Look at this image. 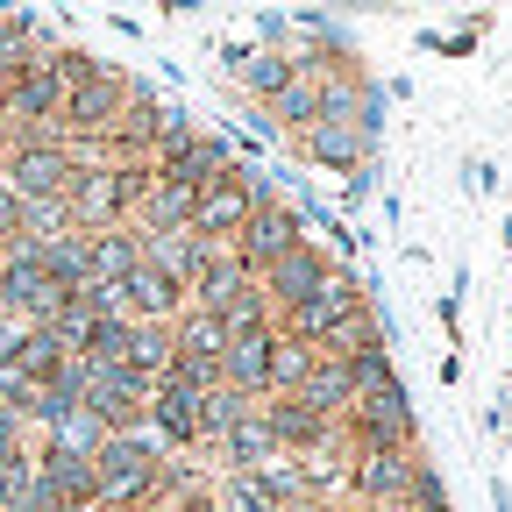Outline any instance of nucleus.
<instances>
[{
  "label": "nucleus",
  "mask_w": 512,
  "mask_h": 512,
  "mask_svg": "<svg viewBox=\"0 0 512 512\" xmlns=\"http://www.w3.org/2000/svg\"><path fill=\"white\" fill-rule=\"evenodd\" d=\"M157 171L150 164H79L72 185H64V214H72V235H100V228H128L136 207L150 200Z\"/></svg>",
  "instance_id": "obj_1"
},
{
  "label": "nucleus",
  "mask_w": 512,
  "mask_h": 512,
  "mask_svg": "<svg viewBox=\"0 0 512 512\" xmlns=\"http://www.w3.org/2000/svg\"><path fill=\"white\" fill-rule=\"evenodd\" d=\"M157 441L150 434H107L93 456V512H157Z\"/></svg>",
  "instance_id": "obj_2"
},
{
  "label": "nucleus",
  "mask_w": 512,
  "mask_h": 512,
  "mask_svg": "<svg viewBox=\"0 0 512 512\" xmlns=\"http://www.w3.org/2000/svg\"><path fill=\"white\" fill-rule=\"evenodd\" d=\"M79 157L64 136H8L0 143V185L15 192V200H64V185H72Z\"/></svg>",
  "instance_id": "obj_3"
},
{
  "label": "nucleus",
  "mask_w": 512,
  "mask_h": 512,
  "mask_svg": "<svg viewBox=\"0 0 512 512\" xmlns=\"http://www.w3.org/2000/svg\"><path fill=\"white\" fill-rule=\"evenodd\" d=\"M121 107H128V79L114 72V64H100L86 86L64 93V107H57V136H64V143H107V128L121 121Z\"/></svg>",
  "instance_id": "obj_4"
},
{
  "label": "nucleus",
  "mask_w": 512,
  "mask_h": 512,
  "mask_svg": "<svg viewBox=\"0 0 512 512\" xmlns=\"http://www.w3.org/2000/svg\"><path fill=\"white\" fill-rule=\"evenodd\" d=\"M86 413L107 427V434H143L150 427V377H136V370H100L93 363V377H86Z\"/></svg>",
  "instance_id": "obj_5"
},
{
  "label": "nucleus",
  "mask_w": 512,
  "mask_h": 512,
  "mask_svg": "<svg viewBox=\"0 0 512 512\" xmlns=\"http://www.w3.org/2000/svg\"><path fill=\"white\" fill-rule=\"evenodd\" d=\"M413 434H420V420H413V399H406V384L399 392H377V399H356L349 413H342V441L356 448H413Z\"/></svg>",
  "instance_id": "obj_6"
},
{
  "label": "nucleus",
  "mask_w": 512,
  "mask_h": 512,
  "mask_svg": "<svg viewBox=\"0 0 512 512\" xmlns=\"http://www.w3.org/2000/svg\"><path fill=\"white\" fill-rule=\"evenodd\" d=\"M363 313V285L349 278V271H335L328 285H320L306 306H292V313H278V335H292V342H306V349H320L342 320H356Z\"/></svg>",
  "instance_id": "obj_7"
},
{
  "label": "nucleus",
  "mask_w": 512,
  "mask_h": 512,
  "mask_svg": "<svg viewBox=\"0 0 512 512\" xmlns=\"http://www.w3.org/2000/svg\"><path fill=\"white\" fill-rule=\"evenodd\" d=\"M335 278V264H328V249H313V242H299V249H285L271 271H256V292H264V306H271V320L278 313H292V306H306L320 285Z\"/></svg>",
  "instance_id": "obj_8"
},
{
  "label": "nucleus",
  "mask_w": 512,
  "mask_h": 512,
  "mask_svg": "<svg viewBox=\"0 0 512 512\" xmlns=\"http://www.w3.org/2000/svg\"><path fill=\"white\" fill-rule=\"evenodd\" d=\"M299 242H306V214H299V207H285V200H264V207L242 221L235 256H242V271L256 278V271H271L285 249H299Z\"/></svg>",
  "instance_id": "obj_9"
},
{
  "label": "nucleus",
  "mask_w": 512,
  "mask_h": 512,
  "mask_svg": "<svg viewBox=\"0 0 512 512\" xmlns=\"http://www.w3.org/2000/svg\"><path fill=\"white\" fill-rule=\"evenodd\" d=\"M413 477H420V448H363L349 463V491L363 505H406Z\"/></svg>",
  "instance_id": "obj_10"
},
{
  "label": "nucleus",
  "mask_w": 512,
  "mask_h": 512,
  "mask_svg": "<svg viewBox=\"0 0 512 512\" xmlns=\"http://www.w3.org/2000/svg\"><path fill=\"white\" fill-rule=\"evenodd\" d=\"M235 164H242V157H235V143H228V136H192L178 157H157L150 171H157V185H178V192H192V200H200V192H207V185H221Z\"/></svg>",
  "instance_id": "obj_11"
},
{
  "label": "nucleus",
  "mask_w": 512,
  "mask_h": 512,
  "mask_svg": "<svg viewBox=\"0 0 512 512\" xmlns=\"http://www.w3.org/2000/svg\"><path fill=\"white\" fill-rule=\"evenodd\" d=\"M114 292H121V313H128V320H157V328H171V320L192 306L185 285H178L171 271H157V264H136Z\"/></svg>",
  "instance_id": "obj_12"
},
{
  "label": "nucleus",
  "mask_w": 512,
  "mask_h": 512,
  "mask_svg": "<svg viewBox=\"0 0 512 512\" xmlns=\"http://www.w3.org/2000/svg\"><path fill=\"white\" fill-rule=\"evenodd\" d=\"M271 342H278V320H271V328L228 335V349H221V384H235L242 399H264V392H271Z\"/></svg>",
  "instance_id": "obj_13"
},
{
  "label": "nucleus",
  "mask_w": 512,
  "mask_h": 512,
  "mask_svg": "<svg viewBox=\"0 0 512 512\" xmlns=\"http://www.w3.org/2000/svg\"><path fill=\"white\" fill-rule=\"evenodd\" d=\"M256 413H264V434L278 456H306V448L335 441V420H320L306 399H256Z\"/></svg>",
  "instance_id": "obj_14"
},
{
  "label": "nucleus",
  "mask_w": 512,
  "mask_h": 512,
  "mask_svg": "<svg viewBox=\"0 0 512 512\" xmlns=\"http://www.w3.org/2000/svg\"><path fill=\"white\" fill-rule=\"evenodd\" d=\"M150 434H157L164 448H200V441H207V434H200V392L178 384V377L150 384Z\"/></svg>",
  "instance_id": "obj_15"
},
{
  "label": "nucleus",
  "mask_w": 512,
  "mask_h": 512,
  "mask_svg": "<svg viewBox=\"0 0 512 512\" xmlns=\"http://www.w3.org/2000/svg\"><path fill=\"white\" fill-rule=\"evenodd\" d=\"M143 264V235L136 228H100L86 235V285H121Z\"/></svg>",
  "instance_id": "obj_16"
},
{
  "label": "nucleus",
  "mask_w": 512,
  "mask_h": 512,
  "mask_svg": "<svg viewBox=\"0 0 512 512\" xmlns=\"http://www.w3.org/2000/svg\"><path fill=\"white\" fill-rule=\"evenodd\" d=\"M292 399H306V406H313L320 420H335V427H342V413L356 406V384H349V363H335V356H320V363H313V377L299 384Z\"/></svg>",
  "instance_id": "obj_17"
},
{
  "label": "nucleus",
  "mask_w": 512,
  "mask_h": 512,
  "mask_svg": "<svg viewBox=\"0 0 512 512\" xmlns=\"http://www.w3.org/2000/svg\"><path fill=\"white\" fill-rule=\"evenodd\" d=\"M214 512H285V484L278 470H235L221 484V505Z\"/></svg>",
  "instance_id": "obj_18"
},
{
  "label": "nucleus",
  "mask_w": 512,
  "mask_h": 512,
  "mask_svg": "<svg viewBox=\"0 0 512 512\" xmlns=\"http://www.w3.org/2000/svg\"><path fill=\"white\" fill-rule=\"evenodd\" d=\"M8 363H15L29 384H50L64 363H72V349H64L50 328H22V335H15V349H8Z\"/></svg>",
  "instance_id": "obj_19"
},
{
  "label": "nucleus",
  "mask_w": 512,
  "mask_h": 512,
  "mask_svg": "<svg viewBox=\"0 0 512 512\" xmlns=\"http://www.w3.org/2000/svg\"><path fill=\"white\" fill-rule=\"evenodd\" d=\"M306 157L356 178V171H363V136H356V128H335V121H313V128H306Z\"/></svg>",
  "instance_id": "obj_20"
},
{
  "label": "nucleus",
  "mask_w": 512,
  "mask_h": 512,
  "mask_svg": "<svg viewBox=\"0 0 512 512\" xmlns=\"http://www.w3.org/2000/svg\"><path fill=\"white\" fill-rule=\"evenodd\" d=\"M128 349H136V320H128V313L93 320L86 342H79V356H86V363H100V370H121V363H128Z\"/></svg>",
  "instance_id": "obj_21"
},
{
  "label": "nucleus",
  "mask_w": 512,
  "mask_h": 512,
  "mask_svg": "<svg viewBox=\"0 0 512 512\" xmlns=\"http://www.w3.org/2000/svg\"><path fill=\"white\" fill-rule=\"evenodd\" d=\"M221 448H228L235 470H278V448H271V434H264V413L235 420V427L221 434Z\"/></svg>",
  "instance_id": "obj_22"
},
{
  "label": "nucleus",
  "mask_w": 512,
  "mask_h": 512,
  "mask_svg": "<svg viewBox=\"0 0 512 512\" xmlns=\"http://www.w3.org/2000/svg\"><path fill=\"white\" fill-rule=\"evenodd\" d=\"M171 349H178V356H214V363H221V349H228V328H221L214 313L185 306V313L171 320Z\"/></svg>",
  "instance_id": "obj_23"
},
{
  "label": "nucleus",
  "mask_w": 512,
  "mask_h": 512,
  "mask_svg": "<svg viewBox=\"0 0 512 512\" xmlns=\"http://www.w3.org/2000/svg\"><path fill=\"white\" fill-rule=\"evenodd\" d=\"M313 363H320V349H306V342L278 335V342H271V392H264V399H292L299 384L313 377Z\"/></svg>",
  "instance_id": "obj_24"
},
{
  "label": "nucleus",
  "mask_w": 512,
  "mask_h": 512,
  "mask_svg": "<svg viewBox=\"0 0 512 512\" xmlns=\"http://www.w3.org/2000/svg\"><path fill=\"white\" fill-rule=\"evenodd\" d=\"M271 121H278V128H292V136H306V128L320 121V79L306 72V64H299V79L271 100Z\"/></svg>",
  "instance_id": "obj_25"
},
{
  "label": "nucleus",
  "mask_w": 512,
  "mask_h": 512,
  "mask_svg": "<svg viewBox=\"0 0 512 512\" xmlns=\"http://www.w3.org/2000/svg\"><path fill=\"white\" fill-rule=\"evenodd\" d=\"M171 363H178L171 328H157V320H136V349H128V370L150 377V384H164V377H171Z\"/></svg>",
  "instance_id": "obj_26"
},
{
  "label": "nucleus",
  "mask_w": 512,
  "mask_h": 512,
  "mask_svg": "<svg viewBox=\"0 0 512 512\" xmlns=\"http://www.w3.org/2000/svg\"><path fill=\"white\" fill-rule=\"evenodd\" d=\"M235 72H242V86H249V93L278 100V93L299 79V57H285V50H256V57H242V64H235Z\"/></svg>",
  "instance_id": "obj_27"
},
{
  "label": "nucleus",
  "mask_w": 512,
  "mask_h": 512,
  "mask_svg": "<svg viewBox=\"0 0 512 512\" xmlns=\"http://www.w3.org/2000/svg\"><path fill=\"white\" fill-rule=\"evenodd\" d=\"M43 278H50L57 292H79V285H86V235L43 242Z\"/></svg>",
  "instance_id": "obj_28"
},
{
  "label": "nucleus",
  "mask_w": 512,
  "mask_h": 512,
  "mask_svg": "<svg viewBox=\"0 0 512 512\" xmlns=\"http://www.w3.org/2000/svg\"><path fill=\"white\" fill-rule=\"evenodd\" d=\"M249 413H256V399H242L235 384H214V392H200V434H207V441H221V434H228L235 420H249Z\"/></svg>",
  "instance_id": "obj_29"
},
{
  "label": "nucleus",
  "mask_w": 512,
  "mask_h": 512,
  "mask_svg": "<svg viewBox=\"0 0 512 512\" xmlns=\"http://www.w3.org/2000/svg\"><path fill=\"white\" fill-rule=\"evenodd\" d=\"M349 384H356V399H377V392H399V370H392V349H363L349 356Z\"/></svg>",
  "instance_id": "obj_30"
},
{
  "label": "nucleus",
  "mask_w": 512,
  "mask_h": 512,
  "mask_svg": "<svg viewBox=\"0 0 512 512\" xmlns=\"http://www.w3.org/2000/svg\"><path fill=\"white\" fill-rule=\"evenodd\" d=\"M192 136H200V128H192V114L164 107V114H157V143H150V164H157V157H178V150H185Z\"/></svg>",
  "instance_id": "obj_31"
},
{
  "label": "nucleus",
  "mask_w": 512,
  "mask_h": 512,
  "mask_svg": "<svg viewBox=\"0 0 512 512\" xmlns=\"http://www.w3.org/2000/svg\"><path fill=\"white\" fill-rule=\"evenodd\" d=\"M43 441H64L72 456H100V441H107V427L93 420V413H79V420H64L57 434H43Z\"/></svg>",
  "instance_id": "obj_32"
},
{
  "label": "nucleus",
  "mask_w": 512,
  "mask_h": 512,
  "mask_svg": "<svg viewBox=\"0 0 512 512\" xmlns=\"http://www.w3.org/2000/svg\"><path fill=\"white\" fill-rule=\"evenodd\" d=\"M399 512H448V491H441V477L420 463V477H413V491H406V505Z\"/></svg>",
  "instance_id": "obj_33"
},
{
  "label": "nucleus",
  "mask_w": 512,
  "mask_h": 512,
  "mask_svg": "<svg viewBox=\"0 0 512 512\" xmlns=\"http://www.w3.org/2000/svg\"><path fill=\"white\" fill-rule=\"evenodd\" d=\"M15 463H29V427L15 413H0V470H15Z\"/></svg>",
  "instance_id": "obj_34"
},
{
  "label": "nucleus",
  "mask_w": 512,
  "mask_h": 512,
  "mask_svg": "<svg viewBox=\"0 0 512 512\" xmlns=\"http://www.w3.org/2000/svg\"><path fill=\"white\" fill-rule=\"evenodd\" d=\"M15 235H22V200L0 185V242H15Z\"/></svg>",
  "instance_id": "obj_35"
},
{
  "label": "nucleus",
  "mask_w": 512,
  "mask_h": 512,
  "mask_svg": "<svg viewBox=\"0 0 512 512\" xmlns=\"http://www.w3.org/2000/svg\"><path fill=\"white\" fill-rule=\"evenodd\" d=\"M15 335H22V320H15V313H0V356L15 349Z\"/></svg>",
  "instance_id": "obj_36"
}]
</instances>
